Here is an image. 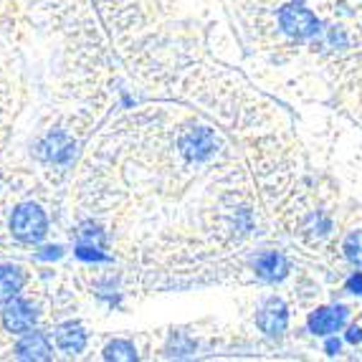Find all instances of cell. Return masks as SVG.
I'll return each mask as SVG.
<instances>
[{
    "label": "cell",
    "mask_w": 362,
    "mask_h": 362,
    "mask_svg": "<svg viewBox=\"0 0 362 362\" xmlns=\"http://www.w3.org/2000/svg\"><path fill=\"white\" fill-rule=\"evenodd\" d=\"M76 256L78 259H89V261H102L104 254H99V248L94 246V243H81V246L76 248Z\"/></svg>",
    "instance_id": "cell-14"
},
{
    "label": "cell",
    "mask_w": 362,
    "mask_h": 362,
    "mask_svg": "<svg viewBox=\"0 0 362 362\" xmlns=\"http://www.w3.org/2000/svg\"><path fill=\"white\" fill-rule=\"evenodd\" d=\"M344 256L347 261H352L355 266H362V230H355L344 238Z\"/></svg>",
    "instance_id": "cell-12"
},
{
    "label": "cell",
    "mask_w": 362,
    "mask_h": 362,
    "mask_svg": "<svg viewBox=\"0 0 362 362\" xmlns=\"http://www.w3.org/2000/svg\"><path fill=\"white\" fill-rule=\"evenodd\" d=\"M36 322V312L28 302L23 299H16L13 296L11 302H6V309H3V325L11 329V332H28L30 327Z\"/></svg>",
    "instance_id": "cell-4"
},
{
    "label": "cell",
    "mask_w": 362,
    "mask_h": 362,
    "mask_svg": "<svg viewBox=\"0 0 362 362\" xmlns=\"http://www.w3.org/2000/svg\"><path fill=\"white\" fill-rule=\"evenodd\" d=\"M347 342H350V344H360L362 342V329H360V327H350V329H347Z\"/></svg>",
    "instance_id": "cell-16"
},
{
    "label": "cell",
    "mask_w": 362,
    "mask_h": 362,
    "mask_svg": "<svg viewBox=\"0 0 362 362\" xmlns=\"http://www.w3.org/2000/svg\"><path fill=\"white\" fill-rule=\"evenodd\" d=\"M46 216L38 206L33 203H25V206L16 208L11 218V230L13 235L23 243H38L46 235Z\"/></svg>",
    "instance_id": "cell-1"
},
{
    "label": "cell",
    "mask_w": 362,
    "mask_h": 362,
    "mask_svg": "<svg viewBox=\"0 0 362 362\" xmlns=\"http://www.w3.org/2000/svg\"><path fill=\"white\" fill-rule=\"evenodd\" d=\"M16 352H18V357H23V360H49L51 344L41 332H28L16 344Z\"/></svg>",
    "instance_id": "cell-8"
},
{
    "label": "cell",
    "mask_w": 362,
    "mask_h": 362,
    "mask_svg": "<svg viewBox=\"0 0 362 362\" xmlns=\"http://www.w3.org/2000/svg\"><path fill=\"white\" fill-rule=\"evenodd\" d=\"M46 150L49 152H43V155L51 157V160H66L69 157V145L64 142V137H51Z\"/></svg>",
    "instance_id": "cell-13"
},
{
    "label": "cell",
    "mask_w": 362,
    "mask_h": 362,
    "mask_svg": "<svg viewBox=\"0 0 362 362\" xmlns=\"http://www.w3.org/2000/svg\"><path fill=\"white\" fill-rule=\"evenodd\" d=\"M23 286V276L16 266H0V304L11 302Z\"/></svg>",
    "instance_id": "cell-10"
},
{
    "label": "cell",
    "mask_w": 362,
    "mask_h": 362,
    "mask_svg": "<svg viewBox=\"0 0 362 362\" xmlns=\"http://www.w3.org/2000/svg\"><path fill=\"white\" fill-rule=\"evenodd\" d=\"M347 322V307H322L309 314V332L314 334H332Z\"/></svg>",
    "instance_id": "cell-5"
},
{
    "label": "cell",
    "mask_w": 362,
    "mask_h": 362,
    "mask_svg": "<svg viewBox=\"0 0 362 362\" xmlns=\"http://www.w3.org/2000/svg\"><path fill=\"white\" fill-rule=\"evenodd\" d=\"M347 291H350V294H360L362 296V272H357V274H352L350 279H347Z\"/></svg>",
    "instance_id": "cell-15"
},
{
    "label": "cell",
    "mask_w": 362,
    "mask_h": 362,
    "mask_svg": "<svg viewBox=\"0 0 362 362\" xmlns=\"http://www.w3.org/2000/svg\"><path fill=\"white\" fill-rule=\"evenodd\" d=\"M256 322H259V327L269 337H279V334L286 329V325H289V309H286V304L281 302V299L272 296V299L261 307Z\"/></svg>",
    "instance_id": "cell-3"
},
{
    "label": "cell",
    "mask_w": 362,
    "mask_h": 362,
    "mask_svg": "<svg viewBox=\"0 0 362 362\" xmlns=\"http://www.w3.org/2000/svg\"><path fill=\"white\" fill-rule=\"evenodd\" d=\"M59 256V248H46V254H41V259H56Z\"/></svg>",
    "instance_id": "cell-18"
},
{
    "label": "cell",
    "mask_w": 362,
    "mask_h": 362,
    "mask_svg": "<svg viewBox=\"0 0 362 362\" xmlns=\"http://www.w3.org/2000/svg\"><path fill=\"white\" fill-rule=\"evenodd\" d=\"M339 347H342V342H339V339H329V342L325 344L327 355H337V352H339Z\"/></svg>",
    "instance_id": "cell-17"
},
{
    "label": "cell",
    "mask_w": 362,
    "mask_h": 362,
    "mask_svg": "<svg viewBox=\"0 0 362 362\" xmlns=\"http://www.w3.org/2000/svg\"><path fill=\"white\" fill-rule=\"evenodd\" d=\"M56 344H59V350L66 352V355H78L86 344V332L76 322H66V325H61L59 329H56Z\"/></svg>",
    "instance_id": "cell-6"
},
{
    "label": "cell",
    "mask_w": 362,
    "mask_h": 362,
    "mask_svg": "<svg viewBox=\"0 0 362 362\" xmlns=\"http://www.w3.org/2000/svg\"><path fill=\"white\" fill-rule=\"evenodd\" d=\"M279 23H281L284 33H289L291 38H312L320 30V21L314 18V13L302 6H296V3L281 8Z\"/></svg>",
    "instance_id": "cell-2"
},
{
    "label": "cell",
    "mask_w": 362,
    "mask_h": 362,
    "mask_svg": "<svg viewBox=\"0 0 362 362\" xmlns=\"http://www.w3.org/2000/svg\"><path fill=\"white\" fill-rule=\"evenodd\" d=\"M216 147V139L208 129H198V132H190L185 139H182V150L185 155L195 157V160H206L208 155L213 152Z\"/></svg>",
    "instance_id": "cell-9"
},
{
    "label": "cell",
    "mask_w": 362,
    "mask_h": 362,
    "mask_svg": "<svg viewBox=\"0 0 362 362\" xmlns=\"http://www.w3.org/2000/svg\"><path fill=\"white\" fill-rule=\"evenodd\" d=\"M256 272H259V276L266 279V281H281V279L289 274V261L281 254H276V251H269V254L259 256Z\"/></svg>",
    "instance_id": "cell-7"
},
{
    "label": "cell",
    "mask_w": 362,
    "mask_h": 362,
    "mask_svg": "<svg viewBox=\"0 0 362 362\" xmlns=\"http://www.w3.org/2000/svg\"><path fill=\"white\" fill-rule=\"evenodd\" d=\"M104 357H107V360H137V352H134V347L129 342L117 339V342L107 344Z\"/></svg>",
    "instance_id": "cell-11"
}]
</instances>
